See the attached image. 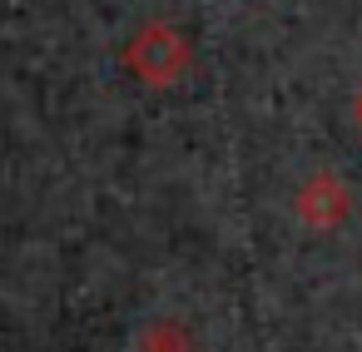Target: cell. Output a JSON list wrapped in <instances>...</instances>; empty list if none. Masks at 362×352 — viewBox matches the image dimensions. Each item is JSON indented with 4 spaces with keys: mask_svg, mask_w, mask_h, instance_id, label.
I'll return each instance as SVG.
<instances>
[{
    "mask_svg": "<svg viewBox=\"0 0 362 352\" xmlns=\"http://www.w3.org/2000/svg\"><path fill=\"white\" fill-rule=\"evenodd\" d=\"M129 70L144 80V85H174L189 65V45L174 25H144L134 40H129Z\"/></svg>",
    "mask_w": 362,
    "mask_h": 352,
    "instance_id": "obj_1",
    "label": "cell"
}]
</instances>
